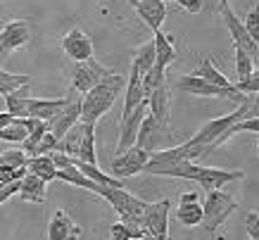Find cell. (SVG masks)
<instances>
[{"label":"cell","mask_w":259,"mask_h":240,"mask_svg":"<svg viewBox=\"0 0 259 240\" xmlns=\"http://www.w3.org/2000/svg\"><path fill=\"white\" fill-rule=\"evenodd\" d=\"M67 98H69L67 105H64V107L48 122V129H50V133H53L57 140L62 138L64 133L69 131L74 124H79L81 122V95L79 98H76V95H67Z\"/></svg>","instance_id":"14"},{"label":"cell","mask_w":259,"mask_h":240,"mask_svg":"<svg viewBox=\"0 0 259 240\" xmlns=\"http://www.w3.org/2000/svg\"><path fill=\"white\" fill-rule=\"evenodd\" d=\"M112 69L107 67H102L98 60H86V62H76L74 64V69H71V91H76V93H88L93 86H98L102 78L107 76Z\"/></svg>","instance_id":"9"},{"label":"cell","mask_w":259,"mask_h":240,"mask_svg":"<svg viewBox=\"0 0 259 240\" xmlns=\"http://www.w3.org/2000/svg\"><path fill=\"white\" fill-rule=\"evenodd\" d=\"M243 24H245V29H247V33H250V38L259 41V5H254V8L247 12Z\"/></svg>","instance_id":"36"},{"label":"cell","mask_w":259,"mask_h":240,"mask_svg":"<svg viewBox=\"0 0 259 240\" xmlns=\"http://www.w3.org/2000/svg\"><path fill=\"white\" fill-rule=\"evenodd\" d=\"M81 140H83V122L74 124L69 131L64 133L62 138H60L57 150H62L64 155H69V157H74V159H76V155H79V147H81Z\"/></svg>","instance_id":"25"},{"label":"cell","mask_w":259,"mask_h":240,"mask_svg":"<svg viewBox=\"0 0 259 240\" xmlns=\"http://www.w3.org/2000/svg\"><path fill=\"white\" fill-rule=\"evenodd\" d=\"M26 174V167H17V169H0V186H8L15 181H22Z\"/></svg>","instance_id":"37"},{"label":"cell","mask_w":259,"mask_h":240,"mask_svg":"<svg viewBox=\"0 0 259 240\" xmlns=\"http://www.w3.org/2000/svg\"><path fill=\"white\" fill-rule=\"evenodd\" d=\"M55 178H60V181H64V183H71V186L86 188V190H91V193H98V188H100V183L91 181L76 164H71V167H67V169H57Z\"/></svg>","instance_id":"23"},{"label":"cell","mask_w":259,"mask_h":240,"mask_svg":"<svg viewBox=\"0 0 259 240\" xmlns=\"http://www.w3.org/2000/svg\"><path fill=\"white\" fill-rule=\"evenodd\" d=\"M62 50L67 53L71 62H86V60H93L95 57V48L93 41L86 31H81L79 26L76 29H69V31L62 36Z\"/></svg>","instance_id":"11"},{"label":"cell","mask_w":259,"mask_h":240,"mask_svg":"<svg viewBox=\"0 0 259 240\" xmlns=\"http://www.w3.org/2000/svg\"><path fill=\"white\" fill-rule=\"evenodd\" d=\"M17 193H19V181L8 183V186H0V205H3V202H8L10 197H15Z\"/></svg>","instance_id":"41"},{"label":"cell","mask_w":259,"mask_h":240,"mask_svg":"<svg viewBox=\"0 0 259 240\" xmlns=\"http://www.w3.org/2000/svg\"><path fill=\"white\" fill-rule=\"evenodd\" d=\"M145 100H148V109L155 116V122L169 133V116H171V88H169V84L166 81L157 84Z\"/></svg>","instance_id":"12"},{"label":"cell","mask_w":259,"mask_h":240,"mask_svg":"<svg viewBox=\"0 0 259 240\" xmlns=\"http://www.w3.org/2000/svg\"><path fill=\"white\" fill-rule=\"evenodd\" d=\"M152 43H155V67H157V69H162V71H166V67H169V64H174V60H176L174 36L162 33V29H159V31H155Z\"/></svg>","instance_id":"20"},{"label":"cell","mask_w":259,"mask_h":240,"mask_svg":"<svg viewBox=\"0 0 259 240\" xmlns=\"http://www.w3.org/2000/svg\"><path fill=\"white\" fill-rule=\"evenodd\" d=\"M257 155H259V140H257Z\"/></svg>","instance_id":"45"},{"label":"cell","mask_w":259,"mask_h":240,"mask_svg":"<svg viewBox=\"0 0 259 240\" xmlns=\"http://www.w3.org/2000/svg\"><path fill=\"white\" fill-rule=\"evenodd\" d=\"M195 76H202V78H207V81H212V84H217V86H221V88H236V86L231 84L224 74H221L217 67L212 64V60L209 57H204L202 62H200V67H197L195 71H193Z\"/></svg>","instance_id":"30"},{"label":"cell","mask_w":259,"mask_h":240,"mask_svg":"<svg viewBox=\"0 0 259 240\" xmlns=\"http://www.w3.org/2000/svg\"><path fill=\"white\" fill-rule=\"evenodd\" d=\"M236 50V81H245V78L250 76L252 71H254V60H252V55L243 48L233 46Z\"/></svg>","instance_id":"32"},{"label":"cell","mask_w":259,"mask_h":240,"mask_svg":"<svg viewBox=\"0 0 259 240\" xmlns=\"http://www.w3.org/2000/svg\"><path fill=\"white\" fill-rule=\"evenodd\" d=\"M217 10H219V17L224 19L228 33H231V38H233V46L247 50V53L252 55V60H254V67H257L259 43L250 38V33H247V29H245L243 19H238V17H236V12L231 10V3H228V0H219V8H217Z\"/></svg>","instance_id":"7"},{"label":"cell","mask_w":259,"mask_h":240,"mask_svg":"<svg viewBox=\"0 0 259 240\" xmlns=\"http://www.w3.org/2000/svg\"><path fill=\"white\" fill-rule=\"evenodd\" d=\"M26 152L24 150H17V147H12V150H5L3 155H0V169H17V167H24L26 164Z\"/></svg>","instance_id":"33"},{"label":"cell","mask_w":259,"mask_h":240,"mask_svg":"<svg viewBox=\"0 0 259 240\" xmlns=\"http://www.w3.org/2000/svg\"><path fill=\"white\" fill-rule=\"evenodd\" d=\"M0 3H3V0H0Z\"/></svg>","instance_id":"47"},{"label":"cell","mask_w":259,"mask_h":240,"mask_svg":"<svg viewBox=\"0 0 259 240\" xmlns=\"http://www.w3.org/2000/svg\"><path fill=\"white\" fill-rule=\"evenodd\" d=\"M148 114V100H143L134 112L121 116L119 122V140H117V155H121L124 150H128L131 145H136V136H138V129H141V122Z\"/></svg>","instance_id":"13"},{"label":"cell","mask_w":259,"mask_h":240,"mask_svg":"<svg viewBox=\"0 0 259 240\" xmlns=\"http://www.w3.org/2000/svg\"><path fill=\"white\" fill-rule=\"evenodd\" d=\"M126 3H128V5H131V8H136V5H138V3H141V0H126Z\"/></svg>","instance_id":"44"},{"label":"cell","mask_w":259,"mask_h":240,"mask_svg":"<svg viewBox=\"0 0 259 240\" xmlns=\"http://www.w3.org/2000/svg\"><path fill=\"white\" fill-rule=\"evenodd\" d=\"M12 119H15V116L10 114V112H0V129H3V126H8Z\"/></svg>","instance_id":"42"},{"label":"cell","mask_w":259,"mask_h":240,"mask_svg":"<svg viewBox=\"0 0 259 240\" xmlns=\"http://www.w3.org/2000/svg\"><path fill=\"white\" fill-rule=\"evenodd\" d=\"M150 159V152L148 150H143L138 145H131L128 150H124L121 155H117L112 159L110 164V174L114 178H128V176H136V174H143L145 169V164Z\"/></svg>","instance_id":"8"},{"label":"cell","mask_w":259,"mask_h":240,"mask_svg":"<svg viewBox=\"0 0 259 240\" xmlns=\"http://www.w3.org/2000/svg\"><path fill=\"white\" fill-rule=\"evenodd\" d=\"M143 174L195 181L204 190H221L226 183L240 181L245 176V171L240 169H212V167H200V164L190 162V159H179V162H150L148 159Z\"/></svg>","instance_id":"1"},{"label":"cell","mask_w":259,"mask_h":240,"mask_svg":"<svg viewBox=\"0 0 259 240\" xmlns=\"http://www.w3.org/2000/svg\"><path fill=\"white\" fill-rule=\"evenodd\" d=\"M24 167H26L29 174L43 178L46 183L55 181V176H57V167L53 164L50 155H31V157H26V164H24Z\"/></svg>","instance_id":"21"},{"label":"cell","mask_w":259,"mask_h":240,"mask_svg":"<svg viewBox=\"0 0 259 240\" xmlns=\"http://www.w3.org/2000/svg\"><path fill=\"white\" fill-rule=\"evenodd\" d=\"M67 100H69V98H33L31 95V98H29V116L50 122V119L67 105Z\"/></svg>","instance_id":"19"},{"label":"cell","mask_w":259,"mask_h":240,"mask_svg":"<svg viewBox=\"0 0 259 240\" xmlns=\"http://www.w3.org/2000/svg\"><path fill=\"white\" fill-rule=\"evenodd\" d=\"M29 86H22V88H17L12 91L10 95H5V105H8V112L17 119H26L29 116Z\"/></svg>","instance_id":"22"},{"label":"cell","mask_w":259,"mask_h":240,"mask_svg":"<svg viewBox=\"0 0 259 240\" xmlns=\"http://www.w3.org/2000/svg\"><path fill=\"white\" fill-rule=\"evenodd\" d=\"M179 8H183L186 12H190V15H197V12H202L204 8V0H174Z\"/></svg>","instance_id":"40"},{"label":"cell","mask_w":259,"mask_h":240,"mask_svg":"<svg viewBox=\"0 0 259 240\" xmlns=\"http://www.w3.org/2000/svg\"><path fill=\"white\" fill-rule=\"evenodd\" d=\"M236 91L243 95H254L259 93V67H254V71H252L250 76L245 78V81H236Z\"/></svg>","instance_id":"34"},{"label":"cell","mask_w":259,"mask_h":240,"mask_svg":"<svg viewBox=\"0 0 259 240\" xmlns=\"http://www.w3.org/2000/svg\"><path fill=\"white\" fill-rule=\"evenodd\" d=\"M257 43H259V41H257ZM257 67H259V60H257Z\"/></svg>","instance_id":"46"},{"label":"cell","mask_w":259,"mask_h":240,"mask_svg":"<svg viewBox=\"0 0 259 240\" xmlns=\"http://www.w3.org/2000/svg\"><path fill=\"white\" fill-rule=\"evenodd\" d=\"M26 126H29V136H26V140L22 143V150L26 152V155H31L36 143H38V140L43 138V133L50 131V129H48V122H43V119H33V116H26Z\"/></svg>","instance_id":"28"},{"label":"cell","mask_w":259,"mask_h":240,"mask_svg":"<svg viewBox=\"0 0 259 240\" xmlns=\"http://www.w3.org/2000/svg\"><path fill=\"white\" fill-rule=\"evenodd\" d=\"M134 10L138 12V17H141L143 22L148 24L152 31H159V29H162L164 17H166L164 0H141V3H138Z\"/></svg>","instance_id":"17"},{"label":"cell","mask_w":259,"mask_h":240,"mask_svg":"<svg viewBox=\"0 0 259 240\" xmlns=\"http://www.w3.org/2000/svg\"><path fill=\"white\" fill-rule=\"evenodd\" d=\"M98 195H100V197H105L112 207L117 209V214H119V219H121V221H138V219L143 217L145 207H148V202L141 200V197H136V195H131L124 186H121V188L100 186V188H98Z\"/></svg>","instance_id":"4"},{"label":"cell","mask_w":259,"mask_h":240,"mask_svg":"<svg viewBox=\"0 0 259 240\" xmlns=\"http://www.w3.org/2000/svg\"><path fill=\"white\" fill-rule=\"evenodd\" d=\"M169 133L162 129V126L155 122V116L150 114V109H148V114H145V119L141 122V129H138V136H136V145L143 147V150H148V152H152L155 147L159 145V140L166 138Z\"/></svg>","instance_id":"16"},{"label":"cell","mask_w":259,"mask_h":240,"mask_svg":"<svg viewBox=\"0 0 259 240\" xmlns=\"http://www.w3.org/2000/svg\"><path fill=\"white\" fill-rule=\"evenodd\" d=\"M141 76H145L152 67H155V43L152 41H148L145 46H141L138 50L134 53V64H131Z\"/></svg>","instance_id":"27"},{"label":"cell","mask_w":259,"mask_h":240,"mask_svg":"<svg viewBox=\"0 0 259 240\" xmlns=\"http://www.w3.org/2000/svg\"><path fill=\"white\" fill-rule=\"evenodd\" d=\"M29 136V126H26V119H12L8 126L0 129V140H8V143H19L22 145Z\"/></svg>","instance_id":"29"},{"label":"cell","mask_w":259,"mask_h":240,"mask_svg":"<svg viewBox=\"0 0 259 240\" xmlns=\"http://www.w3.org/2000/svg\"><path fill=\"white\" fill-rule=\"evenodd\" d=\"M126 88V78L117 71H110L98 86L81 95V122L83 124H98L102 114H107L112 105L117 102V95Z\"/></svg>","instance_id":"2"},{"label":"cell","mask_w":259,"mask_h":240,"mask_svg":"<svg viewBox=\"0 0 259 240\" xmlns=\"http://www.w3.org/2000/svg\"><path fill=\"white\" fill-rule=\"evenodd\" d=\"M50 159H53V164H55L57 169H67V167L74 164V157L64 155L62 150H53V152H50Z\"/></svg>","instance_id":"39"},{"label":"cell","mask_w":259,"mask_h":240,"mask_svg":"<svg viewBox=\"0 0 259 240\" xmlns=\"http://www.w3.org/2000/svg\"><path fill=\"white\" fill-rule=\"evenodd\" d=\"M176 91L188 95H200V98H233V100H243L245 98L236 88H221V86L212 84V81H207L202 76H195V74H181L176 78Z\"/></svg>","instance_id":"6"},{"label":"cell","mask_w":259,"mask_h":240,"mask_svg":"<svg viewBox=\"0 0 259 240\" xmlns=\"http://www.w3.org/2000/svg\"><path fill=\"white\" fill-rule=\"evenodd\" d=\"M236 209H238L236 197H231L224 190H207V197H204V205H202V224L200 226L204 231L214 233Z\"/></svg>","instance_id":"3"},{"label":"cell","mask_w":259,"mask_h":240,"mask_svg":"<svg viewBox=\"0 0 259 240\" xmlns=\"http://www.w3.org/2000/svg\"><path fill=\"white\" fill-rule=\"evenodd\" d=\"M169 209H171L169 200L148 202L141 217V228L145 233V240H169Z\"/></svg>","instance_id":"5"},{"label":"cell","mask_w":259,"mask_h":240,"mask_svg":"<svg viewBox=\"0 0 259 240\" xmlns=\"http://www.w3.org/2000/svg\"><path fill=\"white\" fill-rule=\"evenodd\" d=\"M81 226L64 212L55 209L48 224V240H81Z\"/></svg>","instance_id":"15"},{"label":"cell","mask_w":259,"mask_h":240,"mask_svg":"<svg viewBox=\"0 0 259 240\" xmlns=\"http://www.w3.org/2000/svg\"><path fill=\"white\" fill-rule=\"evenodd\" d=\"M197 200V193H183L179 197V202H195Z\"/></svg>","instance_id":"43"},{"label":"cell","mask_w":259,"mask_h":240,"mask_svg":"<svg viewBox=\"0 0 259 240\" xmlns=\"http://www.w3.org/2000/svg\"><path fill=\"white\" fill-rule=\"evenodd\" d=\"M29 41H31V24L26 19H15V22L5 24L3 31H0V62L10 53L29 46Z\"/></svg>","instance_id":"10"},{"label":"cell","mask_w":259,"mask_h":240,"mask_svg":"<svg viewBox=\"0 0 259 240\" xmlns=\"http://www.w3.org/2000/svg\"><path fill=\"white\" fill-rule=\"evenodd\" d=\"M31 84V76L29 74H10V71L0 69V95L5 98L10 95L12 91L22 88V86H29Z\"/></svg>","instance_id":"31"},{"label":"cell","mask_w":259,"mask_h":240,"mask_svg":"<svg viewBox=\"0 0 259 240\" xmlns=\"http://www.w3.org/2000/svg\"><path fill=\"white\" fill-rule=\"evenodd\" d=\"M245 226H247L250 240H259V212H250L247 219H245Z\"/></svg>","instance_id":"38"},{"label":"cell","mask_w":259,"mask_h":240,"mask_svg":"<svg viewBox=\"0 0 259 240\" xmlns=\"http://www.w3.org/2000/svg\"><path fill=\"white\" fill-rule=\"evenodd\" d=\"M76 159H79V162H86V164H98V152H95V124H83V140H81Z\"/></svg>","instance_id":"26"},{"label":"cell","mask_w":259,"mask_h":240,"mask_svg":"<svg viewBox=\"0 0 259 240\" xmlns=\"http://www.w3.org/2000/svg\"><path fill=\"white\" fill-rule=\"evenodd\" d=\"M176 221L186 228H195L202 224V205L200 202H179L176 209Z\"/></svg>","instance_id":"24"},{"label":"cell","mask_w":259,"mask_h":240,"mask_svg":"<svg viewBox=\"0 0 259 240\" xmlns=\"http://www.w3.org/2000/svg\"><path fill=\"white\" fill-rule=\"evenodd\" d=\"M57 145H60V140H57L50 131H46V133H43V138L36 143V147H33L31 155H50L53 150H57ZM31 155H29V157H31Z\"/></svg>","instance_id":"35"},{"label":"cell","mask_w":259,"mask_h":240,"mask_svg":"<svg viewBox=\"0 0 259 240\" xmlns=\"http://www.w3.org/2000/svg\"><path fill=\"white\" fill-rule=\"evenodd\" d=\"M19 197L24 202H33V205H43L48 197V183L43 178L33 176V174H24V178L19 181Z\"/></svg>","instance_id":"18"}]
</instances>
